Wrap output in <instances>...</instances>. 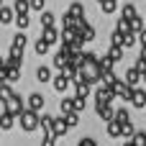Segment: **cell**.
<instances>
[{
  "instance_id": "obj_1",
  "label": "cell",
  "mask_w": 146,
  "mask_h": 146,
  "mask_svg": "<svg viewBox=\"0 0 146 146\" xmlns=\"http://www.w3.org/2000/svg\"><path fill=\"white\" fill-rule=\"evenodd\" d=\"M18 123H21V128H23L26 133H28V131H36V128H41V113L28 108V110L18 118Z\"/></svg>"
},
{
  "instance_id": "obj_2",
  "label": "cell",
  "mask_w": 146,
  "mask_h": 146,
  "mask_svg": "<svg viewBox=\"0 0 146 146\" xmlns=\"http://www.w3.org/2000/svg\"><path fill=\"white\" fill-rule=\"evenodd\" d=\"M133 90H136V87H133L131 82H126V80H118V82L113 85V92H115V95H118L123 103H126V100L131 103V98H133Z\"/></svg>"
},
{
  "instance_id": "obj_3",
  "label": "cell",
  "mask_w": 146,
  "mask_h": 146,
  "mask_svg": "<svg viewBox=\"0 0 146 146\" xmlns=\"http://www.w3.org/2000/svg\"><path fill=\"white\" fill-rule=\"evenodd\" d=\"M115 98H118V95H115V92H113V87H110V85H105V82L95 90V103H113Z\"/></svg>"
},
{
  "instance_id": "obj_4",
  "label": "cell",
  "mask_w": 146,
  "mask_h": 146,
  "mask_svg": "<svg viewBox=\"0 0 146 146\" xmlns=\"http://www.w3.org/2000/svg\"><path fill=\"white\" fill-rule=\"evenodd\" d=\"M74 31H77V36H80V38H82V41H85V44H87V41H92V38H95V28H92V26H90V23H87V21H80V23H77V28H74Z\"/></svg>"
},
{
  "instance_id": "obj_5",
  "label": "cell",
  "mask_w": 146,
  "mask_h": 146,
  "mask_svg": "<svg viewBox=\"0 0 146 146\" xmlns=\"http://www.w3.org/2000/svg\"><path fill=\"white\" fill-rule=\"evenodd\" d=\"M95 110H98V115H100L105 123L115 121V108H113L110 103H98V105H95Z\"/></svg>"
},
{
  "instance_id": "obj_6",
  "label": "cell",
  "mask_w": 146,
  "mask_h": 146,
  "mask_svg": "<svg viewBox=\"0 0 146 146\" xmlns=\"http://www.w3.org/2000/svg\"><path fill=\"white\" fill-rule=\"evenodd\" d=\"M67 131H69V123L64 121V115H59V118H54V128H51V136H56V139H62V136H67Z\"/></svg>"
},
{
  "instance_id": "obj_7",
  "label": "cell",
  "mask_w": 146,
  "mask_h": 146,
  "mask_svg": "<svg viewBox=\"0 0 146 146\" xmlns=\"http://www.w3.org/2000/svg\"><path fill=\"white\" fill-rule=\"evenodd\" d=\"M126 82H131V85L136 87L139 82H144V72H141L139 67H131V69H126Z\"/></svg>"
},
{
  "instance_id": "obj_8",
  "label": "cell",
  "mask_w": 146,
  "mask_h": 146,
  "mask_svg": "<svg viewBox=\"0 0 146 146\" xmlns=\"http://www.w3.org/2000/svg\"><path fill=\"white\" fill-rule=\"evenodd\" d=\"M69 82H72V80H69V77H67L64 72H62V74H56V77L51 80V85H54V90H56L59 95H62V92H64V90L69 87Z\"/></svg>"
},
{
  "instance_id": "obj_9",
  "label": "cell",
  "mask_w": 146,
  "mask_h": 146,
  "mask_svg": "<svg viewBox=\"0 0 146 146\" xmlns=\"http://www.w3.org/2000/svg\"><path fill=\"white\" fill-rule=\"evenodd\" d=\"M41 38H44V41H46V44L51 46V44H56V41H59L62 36H59V31H56V28L51 26V28H44V33H41Z\"/></svg>"
},
{
  "instance_id": "obj_10",
  "label": "cell",
  "mask_w": 146,
  "mask_h": 146,
  "mask_svg": "<svg viewBox=\"0 0 146 146\" xmlns=\"http://www.w3.org/2000/svg\"><path fill=\"white\" fill-rule=\"evenodd\" d=\"M28 108L31 110H41L44 108V95L41 92H31L28 95Z\"/></svg>"
},
{
  "instance_id": "obj_11",
  "label": "cell",
  "mask_w": 146,
  "mask_h": 146,
  "mask_svg": "<svg viewBox=\"0 0 146 146\" xmlns=\"http://www.w3.org/2000/svg\"><path fill=\"white\" fill-rule=\"evenodd\" d=\"M131 103H133L136 108H144V105H146V90L136 87V90H133V98H131Z\"/></svg>"
},
{
  "instance_id": "obj_12",
  "label": "cell",
  "mask_w": 146,
  "mask_h": 146,
  "mask_svg": "<svg viewBox=\"0 0 146 146\" xmlns=\"http://www.w3.org/2000/svg\"><path fill=\"white\" fill-rule=\"evenodd\" d=\"M13 121H15V115H13L10 110L0 113V126H3V131H10V128H13Z\"/></svg>"
},
{
  "instance_id": "obj_13",
  "label": "cell",
  "mask_w": 146,
  "mask_h": 146,
  "mask_svg": "<svg viewBox=\"0 0 146 146\" xmlns=\"http://www.w3.org/2000/svg\"><path fill=\"white\" fill-rule=\"evenodd\" d=\"M108 136H113V139H121V136H123V123H118V121H110V123H108Z\"/></svg>"
},
{
  "instance_id": "obj_14",
  "label": "cell",
  "mask_w": 146,
  "mask_h": 146,
  "mask_svg": "<svg viewBox=\"0 0 146 146\" xmlns=\"http://www.w3.org/2000/svg\"><path fill=\"white\" fill-rule=\"evenodd\" d=\"M54 21H56V18H54V13H49V10H44V13L38 15L41 28H51V26H54Z\"/></svg>"
},
{
  "instance_id": "obj_15",
  "label": "cell",
  "mask_w": 146,
  "mask_h": 146,
  "mask_svg": "<svg viewBox=\"0 0 146 146\" xmlns=\"http://www.w3.org/2000/svg\"><path fill=\"white\" fill-rule=\"evenodd\" d=\"M36 80L38 82H51L54 77H51V69L49 67H36Z\"/></svg>"
},
{
  "instance_id": "obj_16",
  "label": "cell",
  "mask_w": 146,
  "mask_h": 146,
  "mask_svg": "<svg viewBox=\"0 0 146 146\" xmlns=\"http://www.w3.org/2000/svg\"><path fill=\"white\" fill-rule=\"evenodd\" d=\"M90 87H92V85H90V82H85V80H77V82H74V92H77V95H82V98H87V95H90Z\"/></svg>"
},
{
  "instance_id": "obj_17",
  "label": "cell",
  "mask_w": 146,
  "mask_h": 146,
  "mask_svg": "<svg viewBox=\"0 0 146 146\" xmlns=\"http://www.w3.org/2000/svg\"><path fill=\"white\" fill-rule=\"evenodd\" d=\"M59 110H62V115H67V113H77V110H74V98H62Z\"/></svg>"
},
{
  "instance_id": "obj_18",
  "label": "cell",
  "mask_w": 146,
  "mask_h": 146,
  "mask_svg": "<svg viewBox=\"0 0 146 146\" xmlns=\"http://www.w3.org/2000/svg\"><path fill=\"white\" fill-rule=\"evenodd\" d=\"M69 13H72L77 21H85V5H82V3H72V5H69Z\"/></svg>"
},
{
  "instance_id": "obj_19",
  "label": "cell",
  "mask_w": 146,
  "mask_h": 146,
  "mask_svg": "<svg viewBox=\"0 0 146 146\" xmlns=\"http://www.w3.org/2000/svg\"><path fill=\"white\" fill-rule=\"evenodd\" d=\"M51 128H54V118L51 115H41V133L46 136V133H51Z\"/></svg>"
},
{
  "instance_id": "obj_20",
  "label": "cell",
  "mask_w": 146,
  "mask_h": 146,
  "mask_svg": "<svg viewBox=\"0 0 146 146\" xmlns=\"http://www.w3.org/2000/svg\"><path fill=\"white\" fill-rule=\"evenodd\" d=\"M123 41H126V33L123 31H113V36H110V46H123Z\"/></svg>"
},
{
  "instance_id": "obj_21",
  "label": "cell",
  "mask_w": 146,
  "mask_h": 146,
  "mask_svg": "<svg viewBox=\"0 0 146 146\" xmlns=\"http://www.w3.org/2000/svg\"><path fill=\"white\" fill-rule=\"evenodd\" d=\"M13 8H15V15H18V13H28V10H31V0H15Z\"/></svg>"
},
{
  "instance_id": "obj_22",
  "label": "cell",
  "mask_w": 146,
  "mask_h": 146,
  "mask_svg": "<svg viewBox=\"0 0 146 146\" xmlns=\"http://www.w3.org/2000/svg\"><path fill=\"white\" fill-rule=\"evenodd\" d=\"M123 18H128V21L136 18V5H133V3H126V5H123Z\"/></svg>"
},
{
  "instance_id": "obj_23",
  "label": "cell",
  "mask_w": 146,
  "mask_h": 146,
  "mask_svg": "<svg viewBox=\"0 0 146 146\" xmlns=\"http://www.w3.org/2000/svg\"><path fill=\"white\" fill-rule=\"evenodd\" d=\"M28 23H31L28 13H18V15H15V26H18V28H28Z\"/></svg>"
},
{
  "instance_id": "obj_24",
  "label": "cell",
  "mask_w": 146,
  "mask_h": 146,
  "mask_svg": "<svg viewBox=\"0 0 146 146\" xmlns=\"http://www.w3.org/2000/svg\"><path fill=\"white\" fill-rule=\"evenodd\" d=\"M113 64H115V62H113L110 54H103V56H100V69H103V72H105V69H113Z\"/></svg>"
},
{
  "instance_id": "obj_25",
  "label": "cell",
  "mask_w": 146,
  "mask_h": 146,
  "mask_svg": "<svg viewBox=\"0 0 146 146\" xmlns=\"http://www.w3.org/2000/svg\"><path fill=\"white\" fill-rule=\"evenodd\" d=\"M115 28H118V31H123V33H128V31H131V21L121 15V18H118V23H115Z\"/></svg>"
},
{
  "instance_id": "obj_26",
  "label": "cell",
  "mask_w": 146,
  "mask_h": 146,
  "mask_svg": "<svg viewBox=\"0 0 146 146\" xmlns=\"http://www.w3.org/2000/svg\"><path fill=\"white\" fill-rule=\"evenodd\" d=\"M33 51H36L38 56H44V54L49 51V44H46L44 38H38V41H36V46H33Z\"/></svg>"
},
{
  "instance_id": "obj_27",
  "label": "cell",
  "mask_w": 146,
  "mask_h": 146,
  "mask_svg": "<svg viewBox=\"0 0 146 146\" xmlns=\"http://www.w3.org/2000/svg\"><path fill=\"white\" fill-rule=\"evenodd\" d=\"M103 82H105V85H110V87L118 82V77L113 74V69H105V72H103Z\"/></svg>"
},
{
  "instance_id": "obj_28",
  "label": "cell",
  "mask_w": 146,
  "mask_h": 146,
  "mask_svg": "<svg viewBox=\"0 0 146 146\" xmlns=\"http://www.w3.org/2000/svg\"><path fill=\"white\" fill-rule=\"evenodd\" d=\"M131 141H133V146H146V131H136Z\"/></svg>"
},
{
  "instance_id": "obj_29",
  "label": "cell",
  "mask_w": 146,
  "mask_h": 146,
  "mask_svg": "<svg viewBox=\"0 0 146 146\" xmlns=\"http://www.w3.org/2000/svg\"><path fill=\"white\" fill-rule=\"evenodd\" d=\"M108 54L113 56V62H121V59H123V46H110Z\"/></svg>"
},
{
  "instance_id": "obj_30",
  "label": "cell",
  "mask_w": 146,
  "mask_h": 146,
  "mask_svg": "<svg viewBox=\"0 0 146 146\" xmlns=\"http://www.w3.org/2000/svg\"><path fill=\"white\" fill-rule=\"evenodd\" d=\"M115 121H118V123H128V121H131V115H128V110H123V108H118V110H115Z\"/></svg>"
},
{
  "instance_id": "obj_31",
  "label": "cell",
  "mask_w": 146,
  "mask_h": 146,
  "mask_svg": "<svg viewBox=\"0 0 146 146\" xmlns=\"http://www.w3.org/2000/svg\"><path fill=\"white\" fill-rule=\"evenodd\" d=\"M144 28H146V26H144V18H139V15H136V18L131 21V31H136V33H141Z\"/></svg>"
},
{
  "instance_id": "obj_32",
  "label": "cell",
  "mask_w": 146,
  "mask_h": 146,
  "mask_svg": "<svg viewBox=\"0 0 146 146\" xmlns=\"http://www.w3.org/2000/svg\"><path fill=\"white\" fill-rule=\"evenodd\" d=\"M0 21H3V23H10V21H13V10H10V8H0Z\"/></svg>"
},
{
  "instance_id": "obj_33",
  "label": "cell",
  "mask_w": 146,
  "mask_h": 146,
  "mask_svg": "<svg viewBox=\"0 0 146 146\" xmlns=\"http://www.w3.org/2000/svg\"><path fill=\"white\" fill-rule=\"evenodd\" d=\"M133 44H136V31H128L126 33V41H123V49H131Z\"/></svg>"
},
{
  "instance_id": "obj_34",
  "label": "cell",
  "mask_w": 146,
  "mask_h": 146,
  "mask_svg": "<svg viewBox=\"0 0 146 146\" xmlns=\"http://www.w3.org/2000/svg\"><path fill=\"white\" fill-rule=\"evenodd\" d=\"M13 46L26 49V33H15V36H13Z\"/></svg>"
},
{
  "instance_id": "obj_35",
  "label": "cell",
  "mask_w": 146,
  "mask_h": 146,
  "mask_svg": "<svg viewBox=\"0 0 146 146\" xmlns=\"http://www.w3.org/2000/svg\"><path fill=\"white\" fill-rule=\"evenodd\" d=\"M10 95H13V87H10L8 82H3V85H0V98H5V100H8Z\"/></svg>"
},
{
  "instance_id": "obj_36",
  "label": "cell",
  "mask_w": 146,
  "mask_h": 146,
  "mask_svg": "<svg viewBox=\"0 0 146 146\" xmlns=\"http://www.w3.org/2000/svg\"><path fill=\"white\" fill-rule=\"evenodd\" d=\"M85 100H87V98L74 95V110H77V113H82V110H85Z\"/></svg>"
},
{
  "instance_id": "obj_37",
  "label": "cell",
  "mask_w": 146,
  "mask_h": 146,
  "mask_svg": "<svg viewBox=\"0 0 146 146\" xmlns=\"http://www.w3.org/2000/svg\"><path fill=\"white\" fill-rule=\"evenodd\" d=\"M133 133H136V128L131 126V121L123 123V139H133Z\"/></svg>"
},
{
  "instance_id": "obj_38",
  "label": "cell",
  "mask_w": 146,
  "mask_h": 146,
  "mask_svg": "<svg viewBox=\"0 0 146 146\" xmlns=\"http://www.w3.org/2000/svg\"><path fill=\"white\" fill-rule=\"evenodd\" d=\"M64 121L69 123V128H74V126L80 123V118H77V113H67V115H64Z\"/></svg>"
},
{
  "instance_id": "obj_39",
  "label": "cell",
  "mask_w": 146,
  "mask_h": 146,
  "mask_svg": "<svg viewBox=\"0 0 146 146\" xmlns=\"http://www.w3.org/2000/svg\"><path fill=\"white\" fill-rule=\"evenodd\" d=\"M41 146H56V136H51V133H46V136L41 139Z\"/></svg>"
},
{
  "instance_id": "obj_40",
  "label": "cell",
  "mask_w": 146,
  "mask_h": 146,
  "mask_svg": "<svg viewBox=\"0 0 146 146\" xmlns=\"http://www.w3.org/2000/svg\"><path fill=\"white\" fill-rule=\"evenodd\" d=\"M103 13H115V0H105L103 3Z\"/></svg>"
},
{
  "instance_id": "obj_41",
  "label": "cell",
  "mask_w": 146,
  "mask_h": 146,
  "mask_svg": "<svg viewBox=\"0 0 146 146\" xmlns=\"http://www.w3.org/2000/svg\"><path fill=\"white\" fill-rule=\"evenodd\" d=\"M44 5H46V0H31V10H38V13H44Z\"/></svg>"
},
{
  "instance_id": "obj_42",
  "label": "cell",
  "mask_w": 146,
  "mask_h": 146,
  "mask_svg": "<svg viewBox=\"0 0 146 146\" xmlns=\"http://www.w3.org/2000/svg\"><path fill=\"white\" fill-rule=\"evenodd\" d=\"M80 146H98V141H95V139H90V136H85V139L80 141Z\"/></svg>"
},
{
  "instance_id": "obj_43",
  "label": "cell",
  "mask_w": 146,
  "mask_h": 146,
  "mask_svg": "<svg viewBox=\"0 0 146 146\" xmlns=\"http://www.w3.org/2000/svg\"><path fill=\"white\" fill-rule=\"evenodd\" d=\"M139 44H141V46H146V28L139 33Z\"/></svg>"
},
{
  "instance_id": "obj_44",
  "label": "cell",
  "mask_w": 146,
  "mask_h": 146,
  "mask_svg": "<svg viewBox=\"0 0 146 146\" xmlns=\"http://www.w3.org/2000/svg\"><path fill=\"white\" fill-rule=\"evenodd\" d=\"M139 59H141V62H146V46H141V54H139Z\"/></svg>"
},
{
  "instance_id": "obj_45",
  "label": "cell",
  "mask_w": 146,
  "mask_h": 146,
  "mask_svg": "<svg viewBox=\"0 0 146 146\" xmlns=\"http://www.w3.org/2000/svg\"><path fill=\"white\" fill-rule=\"evenodd\" d=\"M121 146H133V141H131V139H126V141H123Z\"/></svg>"
},
{
  "instance_id": "obj_46",
  "label": "cell",
  "mask_w": 146,
  "mask_h": 146,
  "mask_svg": "<svg viewBox=\"0 0 146 146\" xmlns=\"http://www.w3.org/2000/svg\"><path fill=\"white\" fill-rule=\"evenodd\" d=\"M144 85H146V72H144Z\"/></svg>"
},
{
  "instance_id": "obj_47",
  "label": "cell",
  "mask_w": 146,
  "mask_h": 146,
  "mask_svg": "<svg viewBox=\"0 0 146 146\" xmlns=\"http://www.w3.org/2000/svg\"><path fill=\"white\" fill-rule=\"evenodd\" d=\"M98 3H100V5H103V3H105V0H98Z\"/></svg>"
},
{
  "instance_id": "obj_48",
  "label": "cell",
  "mask_w": 146,
  "mask_h": 146,
  "mask_svg": "<svg viewBox=\"0 0 146 146\" xmlns=\"http://www.w3.org/2000/svg\"><path fill=\"white\" fill-rule=\"evenodd\" d=\"M77 146H80V144H77Z\"/></svg>"
}]
</instances>
